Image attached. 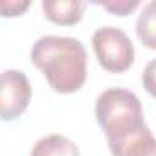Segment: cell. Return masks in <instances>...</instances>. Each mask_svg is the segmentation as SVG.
Returning a JSON list of instances; mask_svg holds the SVG:
<instances>
[{"label":"cell","instance_id":"obj_8","mask_svg":"<svg viewBox=\"0 0 156 156\" xmlns=\"http://www.w3.org/2000/svg\"><path fill=\"white\" fill-rule=\"evenodd\" d=\"M136 33L147 48L156 50V0L147 2L141 9L136 20Z\"/></svg>","mask_w":156,"mask_h":156},{"label":"cell","instance_id":"obj_2","mask_svg":"<svg viewBox=\"0 0 156 156\" xmlns=\"http://www.w3.org/2000/svg\"><path fill=\"white\" fill-rule=\"evenodd\" d=\"M96 118L108 145H114L145 129L143 107L136 94L125 88H108L96 101Z\"/></svg>","mask_w":156,"mask_h":156},{"label":"cell","instance_id":"obj_6","mask_svg":"<svg viewBox=\"0 0 156 156\" xmlns=\"http://www.w3.org/2000/svg\"><path fill=\"white\" fill-rule=\"evenodd\" d=\"M42 11L48 20L61 26H73L83 19L85 2L79 0H42Z\"/></svg>","mask_w":156,"mask_h":156},{"label":"cell","instance_id":"obj_4","mask_svg":"<svg viewBox=\"0 0 156 156\" xmlns=\"http://www.w3.org/2000/svg\"><path fill=\"white\" fill-rule=\"evenodd\" d=\"M31 99V85L20 70H6L0 79V114L4 121L19 118Z\"/></svg>","mask_w":156,"mask_h":156},{"label":"cell","instance_id":"obj_3","mask_svg":"<svg viewBox=\"0 0 156 156\" xmlns=\"http://www.w3.org/2000/svg\"><path fill=\"white\" fill-rule=\"evenodd\" d=\"M92 46L99 64L114 73L127 72L134 62V46L129 35L114 26H103L92 35Z\"/></svg>","mask_w":156,"mask_h":156},{"label":"cell","instance_id":"obj_9","mask_svg":"<svg viewBox=\"0 0 156 156\" xmlns=\"http://www.w3.org/2000/svg\"><path fill=\"white\" fill-rule=\"evenodd\" d=\"M94 4L105 8L107 11H110L114 15L125 17L140 6V0H94Z\"/></svg>","mask_w":156,"mask_h":156},{"label":"cell","instance_id":"obj_11","mask_svg":"<svg viewBox=\"0 0 156 156\" xmlns=\"http://www.w3.org/2000/svg\"><path fill=\"white\" fill-rule=\"evenodd\" d=\"M31 6V0H22V2H9V0H2L0 2V8H2L4 17H17L20 15L24 9H28Z\"/></svg>","mask_w":156,"mask_h":156},{"label":"cell","instance_id":"obj_10","mask_svg":"<svg viewBox=\"0 0 156 156\" xmlns=\"http://www.w3.org/2000/svg\"><path fill=\"white\" fill-rule=\"evenodd\" d=\"M141 83H143V88H145L152 98H156V59H152V61L143 68Z\"/></svg>","mask_w":156,"mask_h":156},{"label":"cell","instance_id":"obj_5","mask_svg":"<svg viewBox=\"0 0 156 156\" xmlns=\"http://www.w3.org/2000/svg\"><path fill=\"white\" fill-rule=\"evenodd\" d=\"M108 147L114 156H156V138L149 127Z\"/></svg>","mask_w":156,"mask_h":156},{"label":"cell","instance_id":"obj_7","mask_svg":"<svg viewBox=\"0 0 156 156\" xmlns=\"http://www.w3.org/2000/svg\"><path fill=\"white\" fill-rule=\"evenodd\" d=\"M31 156H79V149L62 134H50L33 145Z\"/></svg>","mask_w":156,"mask_h":156},{"label":"cell","instance_id":"obj_1","mask_svg":"<svg viewBox=\"0 0 156 156\" xmlns=\"http://www.w3.org/2000/svg\"><path fill=\"white\" fill-rule=\"evenodd\" d=\"M31 62L59 94L77 92L87 81V50L79 39L44 35L31 48Z\"/></svg>","mask_w":156,"mask_h":156}]
</instances>
